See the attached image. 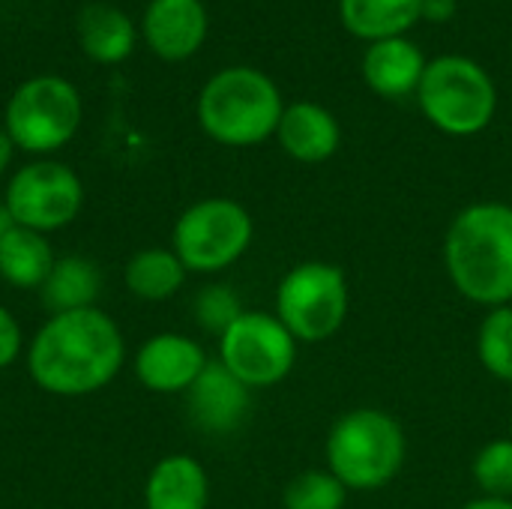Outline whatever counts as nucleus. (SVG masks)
I'll return each mask as SVG.
<instances>
[{"label": "nucleus", "mask_w": 512, "mask_h": 509, "mask_svg": "<svg viewBox=\"0 0 512 509\" xmlns=\"http://www.w3.org/2000/svg\"><path fill=\"white\" fill-rule=\"evenodd\" d=\"M54 252L45 234L15 225L0 240V279L12 288L39 291L54 267Z\"/></svg>", "instance_id": "obj_20"}, {"label": "nucleus", "mask_w": 512, "mask_h": 509, "mask_svg": "<svg viewBox=\"0 0 512 509\" xmlns=\"http://www.w3.org/2000/svg\"><path fill=\"white\" fill-rule=\"evenodd\" d=\"M474 483L486 498H510L512 501V438H495L474 456L471 465Z\"/></svg>", "instance_id": "obj_24"}, {"label": "nucleus", "mask_w": 512, "mask_h": 509, "mask_svg": "<svg viewBox=\"0 0 512 509\" xmlns=\"http://www.w3.org/2000/svg\"><path fill=\"white\" fill-rule=\"evenodd\" d=\"M255 237L249 210L234 198H204L180 213L171 249L189 273H222L237 264Z\"/></svg>", "instance_id": "obj_7"}, {"label": "nucleus", "mask_w": 512, "mask_h": 509, "mask_svg": "<svg viewBox=\"0 0 512 509\" xmlns=\"http://www.w3.org/2000/svg\"><path fill=\"white\" fill-rule=\"evenodd\" d=\"M144 39L162 60H186L207 39V9L201 0H150Z\"/></svg>", "instance_id": "obj_13"}, {"label": "nucleus", "mask_w": 512, "mask_h": 509, "mask_svg": "<svg viewBox=\"0 0 512 509\" xmlns=\"http://www.w3.org/2000/svg\"><path fill=\"white\" fill-rule=\"evenodd\" d=\"M285 102L273 78L252 66L216 72L198 96L201 129L225 147H255L276 135Z\"/></svg>", "instance_id": "obj_4"}, {"label": "nucleus", "mask_w": 512, "mask_h": 509, "mask_svg": "<svg viewBox=\"0 0 512 509\" xmlns=\"http://www.w3.org/2000/svg\"><path fill=\"white\" fill-rule=\"evenodd\" d=\"M78 42L90 60L120 63L135 48V24L111 3H90L78 15Z\"/></svg>", "instance_id": "obj_18"}, {"label": "nucleus", "mask_w": 512, "mask_h": 509, "mask_svg": "<svg viewBox=\"0 0 512 509\" xmlns=\"http://www.w3.org/2000/svg\"><path fill=\"white\" fill-rule=\"evenodd\" d=\"M426 63L429 60L411 39L405 36L378 39L369 42L363 54V81L369 84V90H375L384 99H405L417 93Z\"/></svg>", "instance_id": "obj_15"}, {"label": "nucleus", "mask_w": 512, "mask_h": 509, "mask_svg": "<svg viewBox=\"0 0 512 509\" xmlns=\"http://www.w3.org/2000/svg\"><path fill=\"white\" fill-rule=\"evenodd\" d=\"M12 228H15V219H12L9 207H6V204H0V240H3Z\"/></svg>", "instance_id": "obj_30"}, {"label": "nucleus", "mask_w": 512, "mask_h": 509, "mask_svg": "<svg viewBox=\"0 0 512 509\" xmlns=\"http://www.w3.org/2000/svg\"><path fill=\"white\" fill-rule=\"evenodd\" d=\"M186 273L189 270L174 255V249H141L129 258L123 279H126V288L138 300L162 303V300H171L183 288Z\"/></svg>", "instance_id": "obj_21"}, {"label": "nucleus", "mask_w": 512, "mask_h": 509, "mask_svg": "<svg viewBox=\"0 0 512 509\" xmlns=\"http://www.w3.org/2000/svg\"><path fill=\"white\" fill-rule=\"evenodd\" d=\"M192 423L207 435H231L243 426L252 408V390L234 378L219 360H210L198 381L186 390Z\"/></svg>", "instance_id": "obj_12"}, {"label": "nucleus", "mask_w": 512, "mask_h": 509, "mask_svg": "<svg viewBox=\"0 0 512 509\" xmlns=\"http://www.w3.org/2000/svg\"><path fill=\"white\" fill-rule=\"evenodd\" d=\"M327 471L348 492L387 489L408 456V438L402 423L381 408L345 411L324 444Z\"/></svg>", "instance_id": "obj_3"}, {"label": "nucleus", "mask_w": 512, "mask_h": 509, "mask_svg": "<svg viewBox=\"0 0 512 509\" xmlns=\"http://www.w3.org/2000/svg\"><path fill=\"white\" fill-rule=\"evenodd\" d=\"M210 480L198 459L186 453L165 456L153 465L144 483L147 509H207Z\"/></svg>", "instance_id": "obj_16"}, {"label": "nucleus", "mask_w": 512, "mask_h": 509, "mask_svg": "<svg viewBox=\"0 0 512 509\" xmlns=\"http://www.w3.org/2000/svg\"><path fill=\"white\" fill-rule=\"evenodd\" d=\"M207 351L183 333H156L135 354V375L141 387L162 396H177L207 369Z\"/></svg>", "instance_id": "obj_11"}, {"label": "nucleus", "mask_w": 512, "mask_h": 509, "mask_svg": "<svg viewBox=\"0 0 512 509\" xmlns=\"http://www.w3.org/2000/svg\"><path fill=\"white\" fill-rule=\"evenodd\" d=\"M81 126V96L60 75L24 81L6 105V132L24 153H54L72 141Z\"/></svg>", "instance_id": "obj_8"}, {"label": "nucleus", "mask_w": 512, "mask_h": 509, "mask_svg": "<svg viewBox=\"0 0 512 509\" xmlns=\"http://www.w3.org/2000/svg\"><path fill=\"white\" fill-rule=\"evenodd\" d=\"M351 309L348 276L330 261H303L291 267L276 288V318L300 345L333 339Z\"/></svg>", "instance_id": "obj_6"}, {"label": "nucleus", "mask_w": 512, "mask_h": 509, "mask_svg": "<svg viewBox=\"0 0 512 509\" xmlns=\"http://www.w3.org/2000/svg\"><path fill=\"white\" fill-rule=\"evenodd\" d=\"M102 294V273L84 255H63L54 261L48 279L39 288V300L51 315L93 309Z\"/></svg>", "instance_id": "obj_17"}, {"label": "nucleus", "mask_w": 512, "mask_h": 509, "mask_svg": "<svg viewBox=\"0 0 512 509\" xmlns=\"http://www.w3.org/2000/svg\"><path fill=\"white\" fill-rule=\"evenodd\" d=\"M462 509H512V501L510 498H486V495H480V498L468 501Z\"/></svg>", "instance_id": "obj_28"}, {"label": "nucleus", "mask_w": 512, "mask_h": 509, "mask_svg": "<svg viewBox=\"0 0 512 509\" xmlns=\"http://www.w3.org/2000/svg\"><path fill=\"white\" fill-rule=\"evenodd\" d=\"M21 354V327L9 309L0 306V372L9 369Z\"/></svg>", "instance_id": "obj_26"}, {"label": "nucleus", "mask_w": 512, "mask_h": 509, "mask_svg": "<svg viewBox=\"0 0 512 509\" xmlns=\"http://www.w3.org/2000/svg\"><path fill=\"white\" fill-rule=\"evenodd\" d=\"M456 15V0H420V18L426 21H450Z\"/></svg>", "instance_id": "obj_27"}, {"label": "nucleus", "mask_w": 512, "mask_h": 509, "mask_svg": "<svg viewBox=\"0 0 512 509\" xmlns=\"http://www.w3.org/2000/svg\"><path fill=\"white\" fill-rule=\"evenodd\" d=\"M243 312L246 309H243L240 297L234 294V288L222 285V282L201 288L195 297V321L201 330H207L213 336H222Z\"/></svg>", "instance_id": "obj_25"}, {"label": "nucleus", "mask_w": 512, "mask_h": 509, "mask_svg": "<svg viewBox=\"0 0 512 509\" xmlns=\"http://www.w3.org/2000/svg\"><path fill=\"white\" fill-rule=\"evenodd\" d=\"M297 345L273 312H243L219 336V363L249 390H267L294 372Z\"/></svg>", "instance_id": "obj_9"}, {"label": "nucleus", "mask_w": 512, "mask_h": 509, "mask_svg": "<svg viewBox=\"0 0 512 509\" xmlns=\"http://www.w3.org/2000/svg\"><path fill=\"white\" fill-rule=\"evenodd\" d=\"M123 357L120 327L93 306L51 315L30 339L27 372L39 390L78 399L108 387L123 369Z\"/></svg>", "instance_id": "obj_1"}, {"label": "nucleus", "mask_w": 512, "mask_h": 509, "mask_svg": "<svg viewBox=\"0 0 512 509\" xmlns=\"http://www.w3.org/2000/svg\"><path fill=\"white\" fill-rule=\"evenodd\" d=\"M444 267L474 306H512V204L477 201L459 210L444 234Z\"/></svg>", "instance_id": "obj_2"}, {"label": "nucleus", "mask_w": 512, "mask_h": 509, "mask_svg": "<svg viewBox=\"0 0 512 509\" xmlns=\"http://www.w3.org/2000/svg\"><path fill=\"white\" fill-rule=\"evenodd\" d=\"M510 438H512V420H510Z\"/></svg>", "instance_id": "obj_31"}, {"label": "nucleus", "mask_w": 512, "mask_h": 509, "mask_svg": "<svg viewBox=\"0 0 512 509\" xmlns=\"http://www.w3.org/2000/svg\"><path fill=\"white\" fill-rule=\"evenodd\" d=\"M3 204L9 207L15 225L51 234L78 216L84 204V186L69 165L39 159L12 174Z\"/></svg>", "instance_id": "obj_10"}, {"label": "nucleus", "mask_w": 512, "mask_h": 509, "mask_svg": "<svg viewBox=\"0 0 512 509\" xmlns=\"http://www.w3.org/2000/svg\"><path fill=\"white\" fill-rule=\"evenodd\" d=\"M348 489L324 468H312L297 474L282 495L285 509H345Z\"/></svg>", "instance_id": "obj_23"}, {"label": "nucleus", "mask_w": 512, "mask_h": 509, "mask_svg": "<svg viewBox=\"0 0 512 509\" xmlns=\"http://www.w3.org/2000/svg\"><path fill=\"white\" fill-rule=\"evenodd\" d=\"M339 18L357 39H393L420 21V0H339Z\"/></svg>", "instance_id": "obj_19"}, {"label": "nucleus", "mask_w": 512, "mask_h": 509, "mask_svg": "<svg viewBox=\"0 0 512 509\" xmlns=\"http://www.w3.org/2000/svg\"><path fill=\"white\" fill-rule=\"evenodd\" d=\"M477 360L492 378L512 384V306L486 309L477 330Z\"/></svg>", "instance_id": "obj_22"}, {"label": "nucleus", "mask_w": 512, "mask_h": 509, "mask_svg": "<svg viewBox=\"0 0 512 509\" xmlns=\"http://www.w3.org/2000/svg\"><path fill=\"white\" fill-rule=\"evenodd\" d=\"M276 138L291 159L303 165H318V162H327L339 150L342 126L324 105L294 102V105H285Z\"/></svg>", "instance_id": "obj_14"}, {"label": "nucleus", "mask_w": 512, "mask_h": 509, "mask_svg": "<svg viewBox=\"0 0 512 509\" xmlns=\"http://www.w3.org/2000/svg\"><path fill=\"white\" fill-rule=\"evenodd\" d=\"M417 102L435 129L453 138H471L492 123L498 90L477 60L465 54H441L426 63Z\"/></svg>", "instance_id": "obj_5"}, {"label": "nucleus", "mask_w": 512, "mask_h": 509, "mask_svg": "<svg viewBox=\"0 0 512 509\" xmlns=\"http://www.w3.org/2000/svg\"><path fill=\"white\" fill-rule=\"evenodd\" d=\"M12 153H15V144H12L9 132H6V129H0V174L9 168V162H12Z\"/></svg>", "instance_id": "obj_29"}]
</instances>
